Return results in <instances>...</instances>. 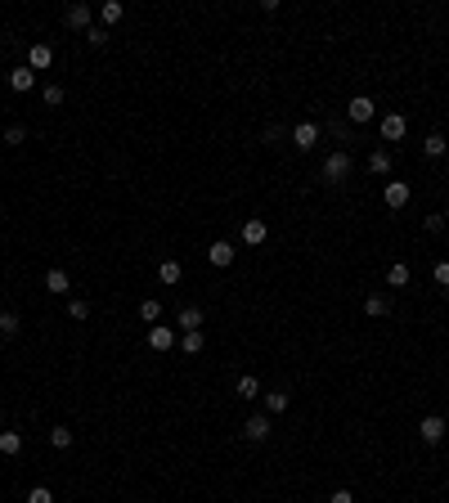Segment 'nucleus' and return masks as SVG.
Instances as JSON below:
<instances>
[{
    "instance_id": "1",
    "label": "nucleus",
    "mask_w": 449,
    "mask_h": 503,
    "mask_svg": "<svg viewBox=\"0 0 449 503\" xmlns=\"http://www.w3.org/2000/svg\"><path fill=\"white\" fill-rule=\"evenodd\" d=\"M350 153L346 149H337V153H328L324 157V185H346V176H350Z\"/></svg>"
},
{
    "instance_id": "2",
    "label": "nucleus",
    "mask_w": 449,
    "mask_h": 503,
    "mask_svg": "<svg viewBox=\"0 0 449 503\" xmlns=\"http://www.w3.org/2000/svg\"><path fill=\"white\" fill-rule=\"evenodd\" d=\"M373 117H378V104H373L369 95H355V99L346 104V121H350V126H369Z\"/></svg>"
},
{
    "instance_id": "3",
    "label": "nucleus",
    "mask_w": 449,
    "mask_h": 503,
    "mask_svg": "<svg viewBox=\"0 0 449 503\" xmlns=\"http://www.w3.org/2000/svg\"><path fill=\"white\" fill-rule=\"evenodd\" d=\"M288 135H293V144H297V153H310L314 149V144H319V121H297V126L293 131H288Z\"/></svg>"
},
{
    "instance_id": "4",
    "label": "nucleus",
    "mask_w": 449,
    "mask_h": 503,
    "mask_svg": "<svg viewBox=\"0 0 449 503\" xmlns=\"http://www.w3.org/2000/svg\"><path fill=\"white\" fill-rule=\"evenodd\" d=\"M378 131H382L386 144H400V140L409 135V117H405V113H386V117L378 121Z\"/></svg>"
},
{
    "instance_id": "5",
    "label": "nucleus",
    "mask_w": 449,
    "mask_h": 503,
    "mask_svg": "<svg viewBox=\"0 0 449 503\" xmlns=\"http://www.w3.org/2000/svg\"><path fill=\"white\" fill-rule=\"evenodd\" d=\"M409 198H414L409 180H386V189H382V202L391 207V212H400V207H409Z\"/></svg>"
},
{
    "instance_id": "6",
    "label": "nucleus",
    "mask_w": 449,
    "mask_h": 503,
    "mask_svg": "<svg viewBox=\"0 0 449 503\" xmlns=\"http://www.w3.org/2000/svg\"><path fill=\"white\" fill-rule=\"evenodd\" d=\"M27 68H32V72H50V68H54V45H50V41L27 45Z\"/></svg>"
},
{
    "instance_id": "7",
    "label": "nucleus",
    "mask_w": 449,
    "mask_h": 503,
    "mask_svg": "<svg viewBox=\"0 0 449 503\" xmlns=\"http://www.w3.org/2000/svg\"><path fill=\"white\" fill-rule=\"evenodd\" d=\"M270 432H274V427H270V413H252V418L242 423V436H247L252 445H265V440H270Z\"/></svg>"
},
{
    "instance_id": "8",
    "label": "nucleus",
    "mask_w": 449,
    "mask_h": 503,
    "mask_svg": "<svg viewBox=\"0 0 449 503\" xmlns=\"http://www.w3.org/2000/svg\"><path fill=\"white\" fill-rule=\"evenodd\" d=\"M445 432H449V427H445V418H441V413H427V418L418 423V436H422V445H441V440H445Z\"/></svg>"
},
{
    "instance_id": "9",
    "label": "nucleus",
    "mask_w": 449,
    "mask_h": 503,
    "mask_svg": "<svg viewBox=\"0 0 449 503\" xmlns=\"http://www.w3.org/2000/svg\"><path fill=\"white\" fill-rule=\"evenodd\" d=\"M63 23H68L72 32H90L94 28V9L90 5H68L63 9Z\"/></svg>"
},
{
    "instance_id": "10",
    "label": "nucleus",
    "mask_w": 449,
    "mask_h": 503,
    "mask_svg": "<svg viewBox=\"0 0 449 503\" xmlns=\"http://www.w3.org/2000/svg\"><path fill=\"white\" fill-rule=\"evenodd\" d=\"M171 346H176V328L171 324H149V351L166 355Z\"/></svg>"
},
{
    "instance_id": "11",
    "label": "nucleus",
    "mask_w": 449,
    "mask_h": 503,
    "mask_svg": "<svg viewBox=\"0 0 449 503\" xmlns=\"http://www.w3.org/2000/svg\"><path fill=\"white\" fill-rule=\"evenodd\" d=\"M265 238H270V225H265L261 216H247V220H242V243H247V248H261Z\"/></svg>"
},
{
    "instance_id": "12",
    "label": "nucleus",
    "mask_w": 449,
    "mask_h": 503,
    "mask_svg": "<svg viewBox=\"0 0 449 503\" xmlns=\"http://www.w3.org/2000/svg\"><path fill=\"white\" fill-rule=\"evenodd\" d=\"M9 90H14V95H27V90H36V72H32L27 63L9 68Z\"/></svg>"
},
{
    "instance_id": "13",
    "label": "nucleus",
    "mask_w": 449,
    "mask_h": 503,
    "mask_svg": "<svg viewBox=\"0 0 449 503\" xmlns=\"http://www.w3.org/2000/svg\"><path fill=\"white\" fill-rule=\"evenodd\" d=\"M234 256H238V252H234V243H229V238H216V243H211V248H207V261H211L216 269H225V265H234Z\"/></svg>"
},
{
    "instance_id": "14",
    "label": "nucleus",
    "mask_w": 449,
    "mask_h": 503,
    "mask_svg": "<svg viewBox=\"0 0 449 503\" xmlns=\"http://www.w3.org/2000/svg\"><path fill=\"white\" fill-rule=\"evenodd\" d=\"M176 324L185 328V333H198V328L207 324V315H202V305H185V310L176 315Z\"/></svg>"
},
{
    "instance_id": "15",
    "label": "nucleus",
    "mask_w": 449,
    "mask_h": 503,
    "mask_svg": "<svg viewBox=\"0 0 449 503\" xmlns=\"http://www.w3.org/2000/svg\"><path fill=\"white\" fill-rule=\"evenodd\" d=\"M45 292H54V297H68V292H72L68 269H45Z\"/></svg>"
},
{
    "instance_id": "16",
    "label": "nucleus",
    "mask_w": 449,
    "mask_h": 503,
    "mask_svg": "<svg viewBox=\"0 0 449 503\" xmlns=\"http://www.w3.org/2000/svg\"><path fill=\"white\" fill-rule=\"evenodd\" d=\"M364 315H369V319L391 315V297H386V292H369V297H364Z\"/></svg>"
},
{
    "instance_id": "17",
    "label": "nucleus",
    "mask_w": 449,
    "mask_h": 503,
    "mask_svg": "<svg viewBox=\"0 0 449 503\" xmlns=\"http://www.w3.org/2000/svg\"><path fill=\"white\" fill-rule=\"evenodd\" d=\"M121 18H126V5H121V0H108V5H99V28H117Z\"/></svg>"
},
{
    "instance_id": "18",
    "label": "nucleus",
    "mask_w": 449,
    "mask_h": 503,
    "mask_svg": "<svg viewBox=\"0 0 449 503\" xmlns=\"http://www.w3.org/2000/svg\"><path fill=\"white\" fill-rule=\"evenodd\" d=\"M328 135H333L337 144H355V126H350L346 117H333V121H328Z\"/></svg>"
},
{
    "instance_id": "19",
    "label": "nucleus",
    "mask_w": 449,
    "mask_h": 503,
    "mask_svg": "<svg viewBox=\"0 0 449 503\" xmlns=\"http://www.w3.org/2000/svg\"><path fill=\"white\" fill-rule=\"evenodd\" d=\"M449 153V144H445V135L441 131H431L427 140H422V157H445Z\"/></svg>"
},
{
    "instance_id": "20",
    "label": "nucleus",
    "mask_w": 449,
    "mask_h": 503,
    "mask_svg": "<svg viewBox=\"0 0 449 503\" xmlns=\"http://www.w3.org/2000/svg\"><path fill=\"white\" fill-rule=\"evenodd\" d=\"M0 454H5V459H14V454H23V432H0Z\"/></svg>"
},
{
    "instance_id": "21",
    "label": "nucleus",
    "mask_w": 449,
    "mask_h": 503,
    "mask_svg": "<svg viewBox=\"0 0 449 503\" xmlns=\"http://www.w3.org/2000/svg\"><path fill=\"white\" fill-rule=\"evenodd\" d=\"M369 171H373V176H391V153H386V149H373V153H369Z\"/></svg>"
},
{
    "instance_id": "22",
    "label": "nucleus",
    "mask_w": 449,
    "mask_h": 503,
    "mask_svg": "<svg viewBox=\"0 0 449 503\" xmlns=\"http://www.w3.org/2000/svg\"><path fill=\"white\" fill-rule=\"evenodd\" d=\"M202 346H207L202 328H198V333H180V351H185V355H202Z\"/></svg>"
},
{
    "instance_id": "23",
    "label": "nucleus",
    "mask_w": 449,
    "mask_h": 503,
    "mask_svg": "<svg viewBox=\"0 0 449 503\" xmlns=\"http://www.w3.org/2000/svg\"><path fill=\"white\" fill-rule=\"evenodd\" d=\"M180 274H185V269H180V261H162V265H157V279H162L166 288H176Z\"/></svg>"
},
{
    "instance_id": "24",
    "label": "nucleus",
    "mask_w": 449,
    "mask_h": 503,
    "mask_svg": "<svg viewBox=\"0 0 449 503\" xmlns=\"http://www.w3.org/2000/svg\"><path fill=\"white\" fill-rule=\"evenodd\" d=\"M234 391H238V396H242V400H261V382H257V377H252V373H242V377H238V387H234Z\"/></svg>"
},
{
    "instance_id": "25",
    "label": "nucleus",
    "mask_w": 449,
    "mask_h": 503,
    "mask_svg": "<svg viewBox=\"0 0 449 503\" xmlns=\"http://www.w3.org/2000/svg\"><path fill=\"white\" fill-rule=\"evenodd\" d=\"M409 279H414L409 265H391V269H386V288H409Z\"/></svg>"
},
{
    "instance_id": "26",
    "label": "nucleus",
    "mask_w": 449,
    "mask_h": 503,
    "mask_svg": "<svg viewBox=\"0 0 449 503\" xmlns=\"http://www.w3.org/2000/svg\"><path fill=\"white\" fill-rule=\"evenodd\" d=\"M140 319H144V324H157V319H162V301H157V297L140 301Z\"/></svg>"
},
{
    "instance_id": "27",
    "label": "nucleus",
    "mask_w": 449,
    "mask_h": 503,
    "mask_svg": "<svg viewBox=\"0 0 449 503\" xmlns=\"http://www.w3.org/2000/svg\"><path fill=\"white\" fill-rule=\"evenodd\" d=\"M288 409V391H265V413H283Z\"/></svg>"
},
{
    "instance_id": "28",
    "label": "nucleus",
    "mask_w": 449,
    "mask_h": 503,
    "mask_svg": "<svg viewBox=\"0 0 449 503\" xmlns=\"http://www.w3.org/2000/svg\"><path fill=\"white\" fill-rule=\"evenodd\" d=\"M18 328H23V319L14 310H0V333L5 337H18Z\"/></svg>"
},
{
    "instance_id": "29",
    "label": "nucleus",
    "mask_w": 449,
    "mask_h": 503,
    "mask_svg": "<svg viewBox=\"0 0 449 503\" xmlns=\"http://www.w3.org/2000/svg\"><path fill=\"white\" fill-rule=\"evenodd\" d=\"M50 445L54 449H72V427H50Z\"/></svg>"
},
{
    "instance_id": "30",
    "label": "nucleus",
    "mask_w": 449,
    "mask_h": 503,
    "mask_svg": "<svg viewBox=\"0 0 449 503\" xmlns=\"http://www.w3.org/2000/svg\"><path fill=\"white\" fill-rule=\"evenodd\" d=\"M431 284L449 292V256H445V261H436V265H431Z\"/></svg>"
},
{
    "instance_id": "31",
    "label": "nucleus",
    "mask_w": 449,
    "mask_h": 503,
    "mask_svg": "<svg viewBox=\"0 0 449 503\" xmlns=\"http://www.w3.org/2000/svg\"><path fill=\"white\" fill-rule=\"evenodd\" d=\"M27 503H54V490L50 485H32L27 490Z\"/></svg>"
},
{
    "instance_id": "32",
    "label": "nucleus",
    "mask_w": 449,
    "mask_h": 503,
    "mask_svg": "<svg viewBox=\"0 0 449 503\" xmlns=\"http://www.w3.org/2000/svg\"><path fill=\"white\" fill-rule=\"evenodd\" d=\"M63 104V85H45V108H59Z\"/></svg>"
},
{
    "instance_id": "33",
    "label": "nucleus",
    "mask_w": 449,
    "mask_h": 503,
    "mask_svg": "<svg viewBox=\"0 0 449 503\" xmlns=\"http://www.w3.org/2000/svg\"><path fill=\"white\" fill-rule=\"evenodd\" d=\"M23 140H27V126H18V121H14V126L5 131V144H23Z\"/></svg>"
},
{
    "instance_id": "34",
    "label": "nucleus",
    "mask_w": 449,
    "mask_h": 503,
    "mask_svg": "<svg viewBox=\"0 0 449 503\" xmlns=\"http://www.w3.org/2000/svg\"><path fill=\"white\" fill-rule=\"evenodd\" d=\"M86 41H90V45H108V28H99V23H94V28L86 32Z\"/></svg>"
},
{
    "instance_id": "35",
    "label": "nucleus",
    "mask_w": 449,
    "mask_h": 503,
    "mask_svg": "<svg viewBox=\"0 0 449 503\" xmlns=\"http://www.w3.org/2000/svg\"><path fill=\"white\" fill-rule=\"evenodd\" d=\"M445 220H449V216H441V212H436V216H427V220H422V225H427V234H441V229H445Z\"/></svg>"
},
{
    "instance_id": "36",
    "label": "nucleus",
    "mask_w": 449,
    "mask_h": 503,
    "mask_svg": "<svg viewBox=\"0 0 449 503\" xmlns=\"http://www.w3.org/2000/svg\"><path fill=\"white\" fill-rule=\"evenodd\" d=\"M278 140H283V126H265L261 131V144H278Z\"/></svg>"
},
{
    "instance_id": "37",
    "label": "nucleus",
    "mask_w": 449,
    "mask_h": 503,
    "mask_svg": "<svg viewBox=\"0 0 449 503\" xmlns=\"http://www.w3.org/2000/svg\"><path fill=\"white\" fill-rule=\"evenodd\" d=\"M68 315H72V319H86L90 305H86V301H68Z\"/></svg>"
},
{
    "instance_id": "38",
    "label": "nucleus",
    "mask_w": 449,
    "mask_h": 503,
    "mask_svg": "<svg viewBox=\"0 0 449 503\" xmlns=\"http://www.w3.org/2000/svg\"><path fill=\"white\" fill-rule=\"evenodd\" d=\"M328 503H355V495H350V490H333Z\"/></svg>"
},
{
    "instance_id": "39",
    "label": "nucleus",
    "mask_w": 449,
    "mask_h": 503,
    "mask_svg": "<svg viewBox=\"0 0 449 503\" xmlns=\"http://www.w3.org/2000/svg\"><path fill=\"white\" fill-rule=\"evenodd\" d=\"M0 432H5V423H0Z\"/></svg>"
},
{
    "instance_id": "40",
    "label": "nucleus",
    "mask_w": 449,
    "mask_h": 503,
    "mask_svg": "<svg viewBox=\"0 0 449 503\" xmlns=\"http://www.w3.org/2000/svg\"><path fill=\"white\" fill-rule=\"evenodd\" d=\"M445 229H449V220H445Z\"/></svg>"
}]
</instances>
